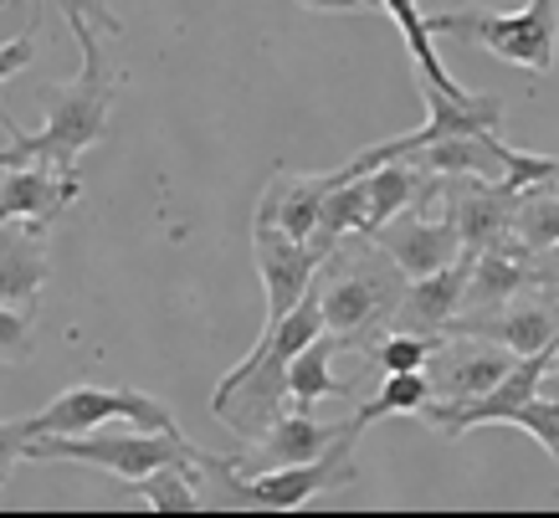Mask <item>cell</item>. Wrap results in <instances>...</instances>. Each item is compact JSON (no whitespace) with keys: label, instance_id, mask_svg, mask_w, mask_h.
I'll return each instance as SVG.
<instances>
[{"label":"cell","instance_id":"2","mask_svg":"<svg viewBox=\"0 0 559 518\" xmlns=\"http://www.w3.org/2000/svg\"><path fill=\"white\" fill-rule=\"evenodd\" d=\"M406 272L374 247L370 236H340L334 251L323 257L319 278H313V303L323 314V329L344 339V350H365V339H380L390 329V318L406 298Z\"/></svg>","mask_w":559,"mask_h":518},{"label":"cell","instance_id":"14","mask_svg":"<svg viewBox=\"0 0 559 518\" xmlns=\"http://www.w3.org/2000/svg\"><path fill=\"white\" fill-rule=\"evenodd\" d=\"M528 257H534V251H528L519 236H509V242H498V247H488V251H477L473 272H467V287H462V314L457 318H477V314L509 308V303L528 287Z\"/></svg>","mask_w":559,"mask_h":518},{"label":"cell","instance_id":"18","mask_svg":"<svg viewBox=\"0 0 559 518\" xmlns=\"http://www.w3.org/2000/svg\"><path fill=\"white\" fill-rule=\"evenodd\" d=\"M359 180H365V232L359 236H374L395 211H406V205L421 196V185L431 180V175L416 169L411 160H385V165H374L370 175H359Z\"/></svg>","mask_w":559,"mask_h":518},{"label":"cell","instance_id":"19","mask_svg":"<svg viewBox=\"0 0 559 518\" xmlns=\"http://www.w3.org/2000/svg\"><path fill=\"white\" fill-rule=\"evenodd\" d=\"M390 11V21L401 26V36H406V47H411V57H416V72H421V83L426 87H437V93H447V98H467V87L447 72V62L437 57V36H431V21L421 16V5L416 0H380Z\"/></svg>","mask_w":559,"mask_h":518},{"label":"cell","instance_id":"3","mask_svg":"<svg viewBox=\"0 0 559 518\" xmlns=\"http://www.w3.org/2000/svg\"><path fill=\"white\" fill-rule=\"evenodd\" d=\"M26 462H78L114 478H144L159 468H211V451L186 442V432H78V436H32Z\"/></svg>","mask_w":559,"mask_h":518},{"label":"cell","instance_id":"11","mask_svg":"<svg viewBox=\"0 0 559 518\" xmlns=\"http://www.w3.org/2000/svg\"><path fill=\"white\" fill-rule=\"evenodd\" d=\"M83 196V175L78 169H51V165H11L0 175V226L5 221H32L47 232L72 201Z\"/></svg>","mask_w":559,"mask_h":518},{"label":"cell","instance_id":"28","mask_svg":"<svg viewBox=\"0 0 559 518\" xmlns=\"http://www.w3.org/2000/svg\"><path fill=\"white\" fill-rule=\"evenodd\" d=\"M528 287H534V293H555L559 298V247H544V251L528 257Z\"/></svg>","mask_w":559,"mask_h":518},{"label":"cell","instance_id":"31","mask_svg":"<svg viewBox=\"0 0 559 518\" xmlns=\"http://www.w3.org/2000/svg\"><path fill=\"white\" fill-rule=\"evenodd\" d=\"M544 185H549V190H555V196H559V169H555V175H549V180H544Z\"/></svg>","mask_w":559,"mask_h":518},{"label":"cell","instance_id":"9","mask_svg":"<svg viewBox=\"0 0 559 518\" xmlns=\"http://www.w3.org/2000/svg\"><path fill=\"white\" fill-rule=\"evenodd\" d=\"M252 257L257 272H262V287H267V318L262 323H277L288 308H298L308 298V287H313L329 251L319 242H293V236L252 221Z\"/></svg>","mask_w":559,"mask_h":518},{"label":"cell","instance_id":"8","mask_svg":"<svg viewBox=\"0 0 559 518\" xmlns=\"http://www.w3.org/2000/svg\"><path fill=\"white\" fill-rule=\"evenodd\" d=\"M513 365H519V354L503 350V344H492V339L441 334V344L431 350V360H426V369H431V401H441V405L477 401V396H488Z\"/></svg>","mask_w":559,"mask_h":518},{"label":"cell","instance_id":"26","mask_svg":"<svg viewBox=\"0 0 559 518\" xmlns=\"http://www.w3.org/2000/svg\"><path fill=\"white\" fill-rule=\"evenodd\" d=\"M26 442H32L26 416H21V421H0V487L11 483V472L26 462Z\"/></svg>","mask_w":559,"mask_h":518},{"label":"cell","instance_id":"15","mask_svg":"<svg viewBox=\"0 0 559 518\" xmlns=\"http://www.w3.org/2000/svg\"><path fill=\"white\" fill-rule=\"evenodd\" d=\"M329 175H288L277 169L257 201V226H272V232L293 236V242H313V226H319V205L329 196Z\"/></svg>","mask_w":559,"mask_h":518},{"label":"cell","instance_id":"5","mask_svg":"<svg viewBox=\"0 0 559 518\" xmlns=\"http://www.w3.org/2000/svg\"><path fill=\"white\" fill-rule=\"evenodd\" d=\"M426 21H431V36L488 47L509 68H528V72L555 68L559 0H528L524 11H452V16H426Z\"/></svg>","mask_w":559,"mask_h":518},{"label":"cell","instance_id":"12","mask_svg":"<svg viewBox=\"0 0 559 518\" xmlns=\"http://www.w3.org/2000/svg\"><path fill=\"white\" fill-rule=\"evenodd\" d=\"M340 436H344V421L319 426L308 411H293V416L283 411V416L272 421L257 442H247V451L231 457V468L237 472H267V468H293V462H313V457H323Z\"/></svg>","mask_w":559,"mask_h":518},{"label":"cell","instance_id":"30","mask_svg":"<svg viewBox=\"0 0 559 518\" xmlns=\"http://www.w3.org/2000/svg\"><path fill=\"white\" fill-rule=\"evenodd\" d=\"M308 11H355V0H298Z\"/></svg>","mask_w":559,"mask_h":518},{"label":"cell","instance_id":"7","mask_svg":"<svg viewBox=\"0 0 559 518\" xmlns=\"http://www.w3.org/2000/svg\"><path fill=\"white\" fill-rule=\"evenodd\" d=\"M108 421H123V426H139V432H180L170 405L134 390V385H72L51 405H41L36 416H26V432L78 436V432H98Z\"/></svg>","mask_w":559,"mask_h":518},{"label":"cell","instance_id":"23","mask_svg":"<svg viewBox=\"0 0 559 518\" xmlns=\"http://www.w3.org/2000/svg\"><path fill=\"white\" fill-rule=\"evenodd\" d=\"M441 344V334H406V329H385L374 339V365L385 369H426L431 350Z\"/></svg>","mask_w":559,"mask_h":518},{"label":"cell","instance_id":"20","mask_svg":"<svg viewBox=\"0 0 559 518\" xmlns=\"http://www.w3.org/2000/svg\"><path fill=\"white\" fill-rule=\"evenodd\" d=\"M426 405H431V375L426 369H390L385 385L344 426L355 436H365V426H374L380 416H411V411H426Z\"/></svg>","mask_w":559,"mask_h":518},{"label":"cell","instance_id":"29","mask_svg":"<svg viewBox=\"0 0 559 518\" xmlns=\"http://www.w3.org/2000/svg\"><path fill=\"white\" fill-rule=\"evenodd\" d=\"M539 396H549V401H559V350L549 354V365H544V375H539Z\"/></svg>","mask_w":559,"mask_h":518},{"label":"cell","instance_id":"33","mask_svg":"<svg viewBox=\"0 0 559 518\" xmlns=\"http://www.w3.org/2000/svg\"><path fill=\"white\" fill-rule=\"evenodd\" d=\"M0 175H5V165H0Z\"/></svg>","mask_w":559,"mask_h":518},{"label":"cell","instance_id":"1","mask_svg":"<svg viewBox=\"0 0 559 518\" xmlns=\"http://www.w3.org/2000/svg\"><path fill=\"white\" fill-rule=\"evenodd\" d=\"M68 16V32L78 36V47H83V72L72 78V83H51L41 87V98H47V123L36 129V134H16L5 150H0V165H51V169H78V154L93 150L108 129V108H114V93H119L123 72L108 62V51H103V32L93 26L87 16Z\"/></svg>","mask_w":559,"mask_h":518},{"label":"cell","instance_id":"16","mask_svg":"<svg viewBox=\"0 0 559 518\" xmlns=\"http://www.w3.org/2000/svg\"><path fill=\"white\" fill-rule=\"evenodd\" d=\"M51 278V257H47V232L41 226H16L5 221L0 226V303L11 308H26L36 303V293L47 287Z\"/></svg>","mask_w":559,"mask_h":518},{"label":"cell","instance_id":"24","mask_svg":"<svg viewBox=\"0 0 559 518\" xmlns=\"http://www.w3.org/2000/svg\"><path fill=\"white\" fill-rule=\"evenodd\" d=\"M32 323L36 303H26V308L0 303V365H26L32 360Z\"/></svg>","mask_w":559,"mask_h":518},{"label":"cell","instance_id":"32","mask_svg":"<svg viewBox=\"0 0 559 518\" xmlns=\"http://www.w3.org/2000/svg\"><path fill=\"white\" fill-rule=\"evenodd\" d=\"M355 5H380V0H355Z\"/></svg>","mask_w":559,"mask_h":518},{"label":"cell","instance_id":"22","mask_svg":"<svg viewBox=\"0 0 559 518\" xmlns=\"http://www.w3.org/2000/svg\"><path fill=\"white\" fill-rule=\"evenodd\" d=\"M349 232H365V180H340L329 185V196L319 205V226H313V242L323 251H334V242Z\"/></svg>","mask_w":559,"mask_h":518},{"label":"cell","instance_id":"21","mask_svg":"<svg viewBox=\"0 0 559 518\" xmlns=\"http://www.w3.org/2000/svg\"><path fill=\"white\" fill-rule=\"evenodd\" d=\"M201 468H159L144 478H129V498L165 508V514H195L201 508Z\"/></svg>","mask_w":559,"mask_h":518},{"label":"cell","instance_id":"6","mask_svg":"<svg viewBox=\"0 0 559 518\" xmlns=\"http://www.w3.org/2000/svg\"><path fill=\"white\" fill-rule=\"evenodd\" d=\"M370 242L385 251L406 278H426V272H441L447 262H457L462 236H457L452 201H447V175H431V180L421 185V196H416L406 211H395Z\"/></svg>","mask_w":559,"mask_h":518},{"label":"cell","instance_id":"25","mask_svg":"<svg viewBox=\"0 0 559 518\" xmlns=\"http://www.w3.org/2000/svg\"><path fill=\"white\" fill-rule=\"evenodd\" d=\"M509 426H519V432H528L534 442H544V451L559 462V401H549V396H534V401H524L519 411L509 416Z\"/></svg>","mask_w":559,"mask_h":518},{"label":"cell","instance_id":"10","mask_svg":"<svg viewBox=\"0 0 559 518\" xmlns=\"http://www.w3.org/2000/svg\"><path fill=\"white\" fill-rule=\"evenodd\" d=\"M447 201H452V216H457V236L462 251H488L498 242L513 236V205H519V190L503 180H473V175H457L447 180Z\"/></svg>","mask_w":559,"mask_h":518},{"label":"cell","instance_id":"4","mask_svg":"<svg viewBox=\"0 0 559 518\" xmlns=\"http://www.w3.org/2000/svg\"><path fill=\"white\" fill-rule=\"evenodd\" d=\"M355 442L359 436L344 426V436L323 451V457L293 462V468H267V472H237L231 457H216V451H211V468L205 472L221 483V498L237 503V508H277V514H293V508H304V503L319 498V493H334V487L355 483L359 478Z\"/></svg>","mask_w":559,"mask_h":518},{"label":"cell","instance_id":"13","mask_svg":"<svg viewBox=\"0 0 559 518\" xmlns=\"http://www.w3.org/2000/svg\"><path fill=\"white\" fill-rule=\"evenodd\" d=\"M467 272H473V251H462L457 262H447L441 272L411 278L406 298H401L395 318H390V329H406V334H441V329L462 314V287H467Z\"/></svg>","mask_w":559,"mask_h":518},{"label":"cell","instance_id":"17","mask_svg":"<svg viewBox=\"0 0 559 518\" xmlns=\"http://www.w3.org/2000/svg\"><path fill=\"white\" fill-rule=\"evenodd\" d=\"M334 354H344V339L323 329L319 339H308L304 350L288 360V396L293 411H308L323 396H349V385L334 375Z\"/></svg>","mask_w":559,"mask_h":518},{"label":"cell","instance_id":"27","mask_svg":"<svg viewBox=\"0 0 559 518\" xmlns=\"http://www.w3.org/2000/svg\"><path fill=\"white\" fill-rule=\"evenodd\" d=\"M0 5H5V0H0ZM57 5L72 11V16H87L103 36H123V21L114 16V5H108V0H57Z\"/></svg>","mask_w":559,"mask_h":518}]
</instances>
